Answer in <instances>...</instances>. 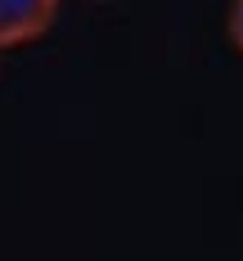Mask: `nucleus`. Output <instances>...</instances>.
<instances>
[{
    "mask_svg": "<svg viewBox=\"0 0 243 261\" xmlns=\"http://www.w3.org/2000/svg\"><path fill=\"white\" fill-rule=\"evenodd\" d=\"M59 14V0H0V50L45 36Z\"/></svg>",
    "mask_w": 243,
    "mask_h": 261,
    "instance_id": "obj_1",
    "label": "nucleus"
},
{
    "mask_svg": "<svg viewBox=\"0 0 243 261\" xmlns=\"http://www.w3.org/2000/svg\"><path fill=\"white\" fill-rule=\"evenodd\" d=\"M225 36L243 54V0H230V9H225Z\"/></svg>",
    "mask_w": 243,
    "mask_h": 261,
    "instance_id": "obj_2",
    "label": "nucleus"
}]
</instances>
